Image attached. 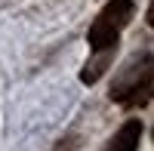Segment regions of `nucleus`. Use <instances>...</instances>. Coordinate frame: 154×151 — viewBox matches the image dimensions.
I'll list each match as a JSON object with an SVG mask.
<instances>
[{
  "mask_svg": "<svg viewBox=\"0 0 154 151\" xmlns=\"http://www.w3.org/2000/svg\"><path fill=\"white\" fill-rule=\"evenodd\" d=\"M130 19H133V0H111V3L96 16V22L89 25V34H86L89 46H93V49L117 46L120 31L126 28Z\"/></svg>",
  "mask_w": 154,
  "mask_h": 151,
  "instance_id": "f257e3e1",
  "label": "nucleus"
},
{
  "mask_svg": "<svg viewBox=\"0 0 154 151\" xmlns=\"http://www.w3.org/2000/svg\"><path fill=\"white\" fill-rule=\"evenodd\" d=\"M111 99H114V102H120V105H126V108L145 105L148 99H151V56H148V53L142 56V65L133 62V65L114 80Z\"/></svg>",
  "mask_w": 154,
  "mask_h": 151,
  "instance_id": "f03ea898",
  "label": "nucleus"
},
{
  "mask_svg": "<svg viewBox=\"0 0 154 151\" xmlns=\"http://www.w3.org/2000/svg\"><path fill=\"white\" fill-rule=\"evenodd\" d=\"M139 142H142V120H126L114 133V139L108 142L105 151H139Z\"/></svg>",
  "mask_w": 154,
  "mask_h": 151,
  "instance_id": "7ed1b4c3",
  "label": "nucleus"
},
{
  "mask_svg": "<svg viewBox=\"0 0 154 151\" xmlns=\"http://www.w3.org/2000/svg\"><path fill=\"white\" fill-rule=\"evenodd\" d=\"M111 56H114V46H108V49H96V59H93V62H86V68H83V74H80V80H83V83H96L102 74H105V68L111 65Z\"/></svg>",
  "mask_w": 154,
  "mask_h": 151,
  "instance_id": "20e7f679",
  "label": "nucleus"
},
{
  "mask_svg": "<svg viewBox=\"0 0 154 151\" xmlns=\"http://www.w3.org/2000/svg\"><path fill=\"white\" fill-rule=\"evenodd\" d=\"M74 145H77V139H74V136H68V139H62V142L56 145V151H74Z\"/></svg>",
  "mask_w": 154,
  "mask_h": 151,
  "instance_id": "39448f33",
  "label": "nucleus"
}]
</instances>
